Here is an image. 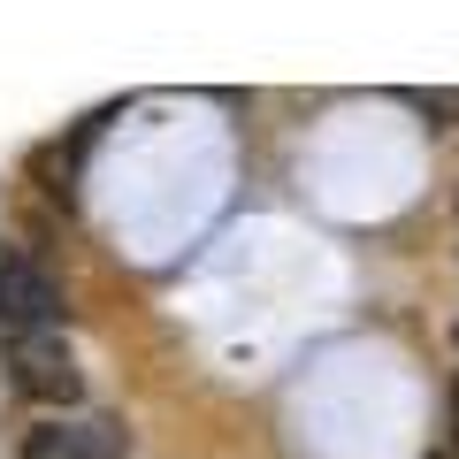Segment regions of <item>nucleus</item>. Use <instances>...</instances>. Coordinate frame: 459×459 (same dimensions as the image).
Here are the masks:
<instances>
[{
    "label": "nucleus",
    "instance_id": "1",
    "mask_svg": "<svg viewBox=\"0 0 459 459\" xmlns=\"http://www.w3.org/2000/svg\"><path fill=\"white\" fill-rule=\"evenodd\" d=\"M62 314H69V299L47 276V261L31 246H8L0 238V329L8 337H31V329H62Z\"/></svg>",
    "mask_w": 459,
    "mask_h": 459
},
{
    "label": "nucleus",
    "instance_id": "2",
    "mask_svg": "<svg viewBox=\"0 0 459 459\" xmlns=\"http://www.w3.org/2000/svg\"><path fill=\"white\" fill-rule=\"evenodd\" d=\"M8 383H16L23 398H39V406L54 413H77V352H69L62 329H31V337H8Z\"/></svg>",
    "mask_w": 459,
    "mask_h": 459
},
{
    "label": "nucleus",
    "instance_id": "3",
    "mask_svg": "<svg viewBox=\"0 0 459 459\" xmlns=\"http://www.w3.org/2000/svg\"><path fill=\"white\" fill-rule=\"evenodd\" d=\"M16 459H123V421H108V413H47L39 429H23Z\"/></svg>",
    "mask_w": 459,
    "mask_h": 459
},
{
    "label": "nucleus",
    "instance_id": "4",
    "mask_svg": "<svg viewBox=\"0 0 459 459\" xmlns=\"http://www.w3.org/2000/svg\"><path fill=\"white\" fill-rule=\"evenodd\" d=\"M444 429H452V459H459V376H452V398H444Z\"/></svg>",
    "mask_w": 459,
    "mask_h": 459
},
{
    "label": "nucleus",
    "instance_id": "5",
    "mask_svg": "<svg viewBox=\"0 0 459 459\" xmlns=\"http://www.w3.org/2000/svg\"><path fill=\"white\" fill-rule=\"evenodd\" d=\"M452 344H459V314H452Z\"/></svg>",
    "mask_w": 459,
    "mask_h": 459
}]
</instances>
